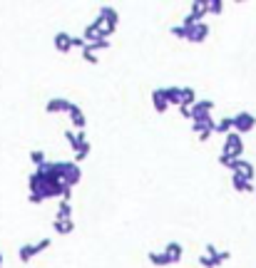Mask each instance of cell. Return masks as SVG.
<instances>
[{
    "label": "cell",
    "mask_w": 256,
    "mask_h": 268,
    "mask_svg": "<svg viewBox=\"0 0 256 268\" xmlns=\"http://www.w3.org/2000/svg\"><path fill=\"white\" fill-rule=\"evenodd\" d=\"M209 15V0H196V3H192V10L184 15L182 25L184 28H192L196 23H204V18Z\"/></svg>",
    "instance_id": "obj_1"
},
{
    "label": "cell",
    "mask_w": 256,
    "mask_h": 268,
    "mask_svg": "<svg viewBox=\"0 0 256 268\" xmlns=\"http://www.w3.org/2000/svg\"><path fill=\"white\" fill-rule=\"evenodd\" d=\"M221 154H226V157H231V159H241V157H244V139H241V134H236V132L226 134V137H224Z\"/></svg>",
    "instance_id": "obj_2"
},
{
    "label": "cell",
    "mask_w": 256,
    "mask_h": 268,
    "mask_svg": "<svg viewBox=\"0 0 256 268\" xmlns=\"http://www.w3.org/2000/svg\"><path fill=\"white\" fill-rule=\"evenodd\" d=\"M254 127H256V117H254L251 112H244V109H241V112L234 114V132H236V134L244 137V134L251 132Z\"/></svg>",
    "instance_id": "obj_3"
},
{
    "label": "cell",
    "mask_w": 256,
    "mask_h": 268,
    "mask_svg": "<svg viewBox=\"0 0 256 268\" xmlns=\"http://www.w3.org/2000/svg\"><path fill=\"white\" fill-rule=\"evenodd\" d=\"M211 109H214V100H199L194 107H192V122H204L211 117Z\"/></svg>",
    "instance_id": "obj_4"
},
{
    "label": "cell",
    "mask_w": 256,
    "mask_h": 268,
    "mask_svg": "<svg viewBox=\"0 0 256 268\" xmlns=\"http://www.w3.org/2000/svg\"><path fill=\"white\" fill-rule=\"evenodd\" d=\"M231 171L239 174V176H244V179H249V181L256 179V169H254V164L246 161V159H236V161L231 164Z\"/></svg>",
    "instance_id": "obj_5"
},
{
    "label": "cell",
    "mask_w": 256,
    "mask_h": 268,
    "mask_svg": "<svg viewBox=\"0 0 256 268\" xmlns=\"http://www.w3.org/2000/svg\"><path fill=\"white\" fill-rule=\"evenodd\" d=\"M206 38H209V25H206V23H196V25L189 28V38H187V43L201 45Z\"/></svg>",
    "instance_id": "obj_6"
},
{
    "label": "cell",
    "mask_w": 256,
    "mask_h": 268,
    "mask_svg": "<svg viewBox=\"0 0 256 268\" xmlns=\"http://www.w3.org/2000/svg\"><path fill=\"white\" fill-rule=\"evenodd\" d=\"M53 45H55V50H58V53L67 55V53L72 50V35H70L67 30H60V33H55V38H53Z\"/></svg>",
    "instance_id": "obj_7"
},
{
    "label": "cell",
    "mask_w": 256,
    "mask_h": 268,
    "mask_svg": "<svg viewBox=\"0 0 256 268\" xmlns=\"http://www.w3.org/2000/svg\"><path fill=\"white\" fill-rule=\"evenodd\" d=\"M70 107H72V102H70V100H65V97H53V100H48V102H45V112H48V114L70 112Z\"/></svg>",
    "instance_id": "obj_8"
},
{
    "label": "cell",
    "mask_w": 256,
    "mask_h": 268,
    "mask_svg": "<svg viewBox=\"0 0 256 268\" xmlns=\"http://www.w3.org/2000/svg\"><path fill=\"white\" fill-rule=\"evenodd\" d=\"M67 117H70V122H72V127H75L77 132L87 127V117H85V109H82L80 105H75V102H72V107H70Z\"/></svg>",
    "instance_id": "obj_9"
},
{
    "label": "cell",
    "mask_w": 256,
    "mask_h": 268,
    "mask_svg": "<svg viewBox=\"0 0 256 268\" xmlns=\"http://www.w3.org/2000/svg\"><path fill=\"white\" fill-rule=\"evenodd\" d=\"M80 181H82V169H80V164H77V161L72 159V161H67V171H65V184L75 189V186H77Z\"/></svg>",
    "instance_id": "obj_10"
},
{
    "label": "cell",
    "mask_w": 256,
    "mask_h": 268,
    "mask_svg": "<svg viewBox=\"0 0 256 268\" xmlns=\"http://www.w3.org/2000/svg\"><path fill=\"white\" fill-rule=\"evenodd\" d=\"M152 107H154V112L157 114H164L172 105L167 102V97H164V90L162 87H157V90H152Z\"/></svg>",
    "instance_id": "obj_11"
},
{
    "label": "cell",
    "mask_w": 256,
    "mask_h": 268,
    "mask_svg": "<svg viewBox=\"0 0 256 268\" xmlns=\"http://www.w3.org/2000/svg\"><path fill=\"white\" fill-rule=\"evenodd\" d=\"M162 251L169 256V261H172V263H179V261L184 258V248H182V243H179V241H169Z\"/></svg>",
    "instance_id": "obj_12"
},
{
    "label": "cell",
    "mask_w": 256,
    "mask_h": 268,
    "mask_svg": "<svg viewBox=\"0 0 256 268\" xmlns=\"http://www.w3.org/2000/svg\"><path fill=\"white\" fill-rule=\"evenodd\" d=\"M97 18H102L105 25H110V28H117V23H120V15H117V10H115L112 5H102Z\"/></svg>",
    "instance_id": "obj_13"
},
{
    "label": "cell",
    "mask_w": 256,
    "mask_h": 268,
    "mask_svg": "<svg viewBox=\"0 0 256 268\" xmlns=\"http://www.w3.org/2000/svg\"><path fill=\"white\" fill-rule=\"evenodd\" d=\"M40 253V248H38V243H23L20 248H18V258L23 261V263H28V261H33L35 256Z\"/></svg>",
    "instance_id": "obj_14"
},
{
    "label": "cell",
    "mask_w": 256,
    "mask_h": 268,
    "mask_svg": "<svg viewBox=\"0 0 256 268\" xmlns=\"http://www.w3.org/2000/svg\"><path fill=\"white\" fill-rule=\"evenodd\" d=\"M162 90H164V97H167L169 105L182 107V92H184V87H162Z\"/></svg>",
    "instance_id": "obj_15"
},
{
    "label": "cell",
    "mask_w": 256,
    "mask_h": 268,
    "mask_svg": "<svg viewBox=\"0 0 256 268\" xmlns=\"http://www.w3.org/2000/svg\"><path fill=\"white\" fill-rule=\"evenodd\" d=\"M231 186L236 189V191H256V184L254 181H249V179H244V176H239V174H234L231 176Z\"/></svg>",
    "instance_id": "obj_16"
},
{
    "label": "cell",
    "mask_w": 256,
    "mask_h": 268,
    "mask_svg": "<svg viewBox=\"0 0 256 268\" xmlns=\"http://www.w3.org/2000/svg\"><path fill=\"white\" fill-rule=\"evenodd\" d=\"M147 258H149V263H152V266H157V268L172 266V261H169V256H167L164 251H149V253H147Z\"/></svg>",
    "instance_id": "obj_17"
},
{
    "label": "cell",
    "mask_w": 256,
    "mask_h": 268,
    "mask_svg": "<svg viewBox=\"0 0 256 268\" xmlns=\"http://www.w3.org/2000/svg\"><path fill=\"white\" fill-rule=\"evenodd\" d=\"M199 100H196V90L194 87H184V92H182V107H194Z\"/></svg>",
    "instance_id": "obj_18"
},
{
    "label": "cell",
    "mask_w": 256,
    "mask_h": 268,
    "mask_svg": "<svg viewBox=\"0 0 256 268\" xmlns=\"http://www.w3.org/2000/svg\"><path fill=\"white\" fill-rule=\"evenodd\" d=\"M231 132H234V117H224V119L216 122V134L226 137V134H231Z\"/></svg>",
    "instance_id": "obj_19"
},
{
    "label": "cell",
    "mask_w": 256,
    "mask_h": 268,
    "mask_svg": "<svg viewBox=\"0 0 256 268\" xmlns=\"http://www.w3.org/2000/svg\"><path fill=\"white\" fill-rule=\"evenodd\" d=\"M55 218H58V221H70V218H72V204H70V201H60Z\"/></svg>",
    "instance_id": "obj_20"
},
{
    "label": "cell",
    "mask_w": 256,
    "mask_h": 268,
    "mask_svg": "<svg viewBox=\"0 0 256 268\" xmlns=\"http://www.w3.org/2000/svg\"><path fill=\"white\" fill-rule=\"evenodd\" d=\"M53 228H55L60 236H67V233L75 231V221H72V218H70V221H58V218H55V221H53Z\"/></svg>",
    "instance_id": "obj_21"
},
{
    "label": "cell",
    "mask_w": 256,
    "mask_h": 268,
    "mask_svg": "<svg viewBox=\"0 0 256 268\" xmlns=\"http://www.w3.org/2000/svg\"><path fill=\"white\" fill-rule=\"evenodd\" d=\"M169 33H172V38H177V40H187V38H189V28H184V25H174V28H169Z\"/></svg>",
    "instance_id": "obj_22"
},
{
    "label": "cell",
    "mask_w": 256,
    "mask_h": 268,
    "mask_svg": "<svg viewBox=\"0 0 256 268\" xmlns=\"http://www.w3.org/2000/svg\"><path fill=\"white\" fill-rule=\"evenodd\" d=\"M30 161L35 164V169L43 166V164L48 161V159H45V152H43V149H33V152H30Z\"/></svg>",
    "instance_id": "obj_23"
},
{
    "label": "cell",
    "mask_w": 256,
    "mask_h": 268,
    "mask_svg": "<svg viewBox=\"0 0 256 268\" xmlns=\"http://www.w3.org/2000/svg\"><path fill=\"white\" fill-rule=\"evenodd\" d=\"M199 266H201V268H219L221 263H219L216 258H211V256L201 253V256H199Z\"/></svg>",
    "instance_id": "obj_24"
},
{
    "label": "cell",
    "mask_w": 256,
    "mask_h": 268,
    "mask_svg": "<svg viewBox=\"0 0 256 268\" xmlns=\"http://www.w3.org/2000/svg\"><path fill=\"white\" fill-rule=\"evenodd\" d=\"M90 53H100V50H110V40H97V43H92V45H85Z\"/></svg>",
    "instance_id": "obj_25"
},
{
    "label": "cell",
    "mask_w": 256,
    "mask_h": 268,
    "mask_svg": "<svg viewBox=\"0 0 256 268\" xmlns=\"http://www.w3.org/2000/svg\"><path fill=\"white\" fill-rule=\"evenodd\" d=\"M209 13L211 15H221L224 13V3H221V0H209Z\"/></svg>",
    "instance_id": "obj_26"
},
{
    "label": "cell",
    "mask_w": 256,
    "mask_h": 268,
    "mask_svg": "<svg viewBox=\"0 0 256 268\" xmlns=\"http://www.w3.org/2000/svg\"><path fill=\"white\" fill-rule=\"evenodd\" d=\"M82 60H85L87 65H97V55H95V53H90L87 48L82 50Z\"/></svg>",
    "instance_id": "obj_27"
},
{
    "label": "cell",
    "mask_w": 256,
    "mask_h": 268,
    "mask_svg": "<svg viewBox=\"0 0 256 268\" xmlns=\"http://www.w3.org/2000/svg\"><path fill=\"white\" fill-rule=\"evenodd\" d=\"M65 142L75 149L77 147V132H70V129H65Z\"/></svg>",
    "instance_id": "obj_28"
},
{
    "label": "cell",
    "mask_w": 256,
    "mask_h": 268,
    "mask_svg": "<svg viewBox=\"0 0 256 268\" xmlns=\"http://www.w3.org/2000/svg\"><path fill=\"white\" fill-rule=\"evenodd\" d=\"M219 251H221V248H216L214 243H206V246H204V253H206V256H211V258H216V253H219Z\"/></svg>",
    "instance_id": "obj_29"
},
{
    "label": "cell",
    "mask_w": 256,
    "mask_h": 268,
    "mask_svg": "<svg viewBox=\"0 0 256 268\" xmlns=\"http://www.w3.org/2000/svg\"><path fill=\"white\" fill-rule=\"evenodd\" d=\"M85 45H87V43H85L82 35H72V48H82V50H85Z\"/></svg>",
    "instance_id": "obj_30"
},
{
    "label": "cell",
    "mask_w": 256,
    "mask_h": 268,
    "mask_svg": "<svg viewBox=\"0 0 256 268\" xmlns=\"http://www.w3.org/2000/svg\"><path fill=\"white\" fill-rule=\"evenodd\" d=\"M50 243H53L50 238H43V241H38V248H40V253H43V251H48V248H50Z\"/></svg>",
    "instance_id": "obj_31"
},
{
    "label": "cell",
    "mask_w": 256,
    "mask_h": 268,
    "mask_svg": "<svg viewBox=\"0 0 256 268\" xmlns=\"http://www.w3.org/2000/svg\"><path fill=\"white\" fill-rule=\"evenodd\" d=\"M229 258H231L229 251H219V253H216V261H219V263H224V261H229Z\"/></svg>",
    "instance_id": "obj_32"
},
{
    "label": "cell",
    "mask_w": 256,
    "mask_h": 268,
    "mask_svg": "<svg viewBox=\"0 0 256 268\" xmlns=\"http://www.w3.org/2000/svg\"><path fill=\"white\" fill-rule=\"evenodd\" d=\"M28 201H30V204H43L45 199H43V196H38V194H28Z\"/></svg>",
    "instance_id": "obj_33"
},
{
    "label": "cell",
    "mask_w": 256,
    "mask_h": 268,
    "mask_svg": "<svg viewBox=\"0 0 256 268\" xmlns=\"http://www.w3.org/2000/svg\"><path fill=\"white\" fill-rule=\"evenodd\" d=\"M179 114H182L184 119H192V109H189V107H179Z\"/></svg>",
    "instance_id": "obj_34"
},
{
    "label": "cell",
    "mask_w": 256,
    "mask_h": 268,
    "mask_svg": "<svg viewBox=\"0 0 256 268\" xmlns=\"http://www.w3.org/2000/svg\"><path fill=\"white\" fill-rule=\"evenodd\" d=\"M211 134H214L211 129H209V132H204V134H199V142H209V139H211Z\"/></svg>",
    "instance_id": "obj_35"
},
{
    "label": "cell",
    "mask_w": 256,
    "mask_h": 268,
    "mask_svg": "<svg viewBox=\"0 0 256 268\" xmlns=\"http://www.w3.org/2000/svg\"><path fill=\"white\" fill-rule=\"evenodd\" d=\"M0 266H3V251H0Z\"/></svg>",
    "instance_id": "obj_36"
},
{
    "label": "cell",
    "mask_w": 256,
    "mask_h": 268,
    "mask_svg": "<svg viewBox=\"0 0 256 268\" xmlns=\"http://www.w3.org/2000/svg\"><path fill=\"white\" fill-rule=\"evenodd\" d=\"M0 268H3V266H0Z\"/></svg>",
    "instance_id": "obj_37"
},
{
    "label": "cell",
    "mask_w": 256,
    "mask_h": 268,
    "mask_svg": "<svg viewBox=\"0 0 256 268\" xmlns=\"http://www.w3.org/2000/svg\"><path fill=\"white\" fill-rule=\"evenodd\" d=\"M254 194H256V191H254Z\"/></svg>",
    "instance_id": "obj_38"
}]
</instances>
